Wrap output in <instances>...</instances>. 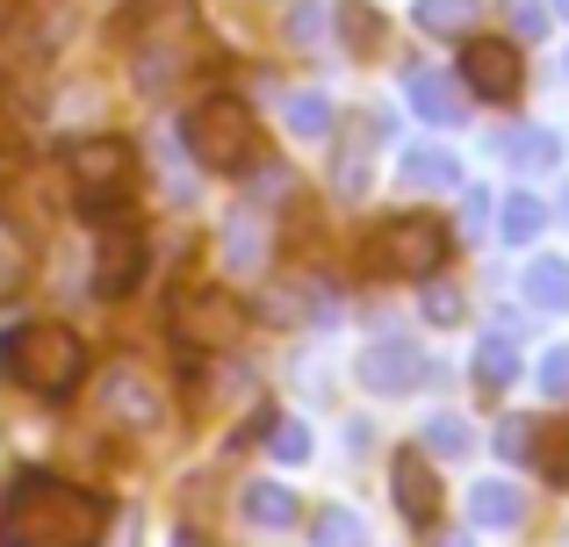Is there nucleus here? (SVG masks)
<instances>
[{
    "instance_id": "f257e3e1",
    "label": "nucleus",
    "mask_w": 569,
    "mask_h": 547,
    "mask_svg": "<svg viewBox=\"0 0 569 547\" xmlns=\"http://www.w3.org/2000/svg\"><path fill=\"white\" fill-rule=\"evenodd\" d=\"M109 505L80 483L22 476L0 505V547H101Z\"/></svg>"
},
{
    "instance_id": "f03ea898",
    "label": "nucleus",
    "mask_w": 569,
    "mask_h": 547,
    "mask_svg": "<svg viewBox=\"0 0 569 547\" xmlns=\"http://www.w3.org/2000/svg\"><path fill=\"white\" fill-rule=\"evenodd\" d=\"M123 43H130V65H138V87H173L202 51L194 0H138L123 14Z\"/></svg>"
},
{
    "instance_id": "7ed1b4c3",
    "label": "nucleus",
    "mask_w": 569,
    "mask_h": 547,
    "mask_svg": "<svg viewBox=\"0 0 569 547\" xmlns=\"http://www.w3.org/2000/svg\"><path fill=\"white\" fill-rule=\"evenodd\" d=\"M0 375L29 396H72L87 382V346H80L72 324H51V317L14 324V332L0 338Z\"/></svg>"
},
{
    "instance_id": "20e7f679",
    "label": "nucleus",
    "mask_w": 569,
    "mask_h": 547,
    "mask_svg": "<svg viewBox=\"0 0 569 547\" xmlns=\"http://www.w3.org/2000/svg\"><path fill=\"white\" fill-rule=\"evenodd\" d=\"M181 144H188L194 166L223 173V181H238V173L260 166V123H252V109L238 94H202L194 101L181 115Z\"/></svg>"
},
{
    "instance_id": "39448f33",
    "label": "nucleus",
    "mask_w": 569,
    "mask_h": 547,
    "mask_svg": "<svg viewBox=\"0 0 569 547\" xmlns=\"http://www.w3.org/2000/svg\"><path fill=\"white\" fill-rule=\"evenodd\" d=\"M144 260H152V245H144L138 216H123V202H116V210H94V281H87V288H94L101 303H123L144 281Z\"/></svg>"
},
{
    "instance_id": "423d86ee",
    "label": "nucleus",
    "mask_w": 569,
    "mask_h": 547,
    "mask_svg": "<svg viewBox=\"0 0 569 547\" xmlns=\"http://www.w3.org/2000/svg\"><path fill=\"white\" fill-rule=\"evenodd\" d=\"M66 181L87 210H116L130 195V181H138V159H130L123 138H80L66 144Z\"/></svg>"
},
{
    "instance_id": "0eeeda50",
    "label": "nucleus",
    "mask_w": 569,
    "mask_h": 547,
    "mask_svg": "<svg viewBox=\"0 0 569 547\" xmlns=\"http://www.w3.org/2000/svg\"><path fill=\"white\" fill-rule=\"evenodd\" d=\"M447 260V224L440 216H389V224L368 239V267L376 274H397V281H418Z\"/></svg>"
},
{
    "instance_id": "6e6552de",
    "label": "nucleus",
    "mask_w": 569,
    "mask_h": 547,
    "mask_svg": "<svg viewBox=\"0 0 569 547\" xmlns=\"http://www.w3.org/2000/svg\"><path fill=\"white\" fill-rule=\"evenodd\" d=\"M94 404H101V418L123 425V433H159V425H167V396H159V375H152L144 361H130V353L101 367Z\"/></svg>"
},
{
    "instance_id": "1a4fd4ad",
    "label": "nucleus",
    "mask_w": 569,
    "mask_h": 547,
    "mask_svg": "<svg viewBox=\"0 0 569 547\" xmlns=\"http://www.w3.org/2000/svg\"><path fill=\"white\" fill-rule=\"evenodd\" d=\"M376 115H339L332 123V195H368V173H376Z\"/></svg>"
},
{
    "instance_id": "9d476101",
    "label": "nucleus",
    "mask_w": 569,
    "mask_h": 547,
    "mask_svg": "<svg viewBox=\"0 0 569 547\" xmlns=\"http://www.w3.org/2000/svg\"><path fill=\"white\" fill-rule=\"evenodd\" d=\"M426 375H432V361L418 353V338H376L361 353V389H376V396H411V389H426Z\"/></svg>"
},
{
    "instance_id": "9b49d317",
    "label": "nucleus",
    "mask_w": 569,
    "mask_h": 547,
    "mask_svg": "<svg viewBox=\"0 0 569 547\" xmlns=\"http://www.w3.org/2000/svg\"><path fill=\"white\" fill-rule=\"evenodd\" d=\"M238 324H246L238 303L217 295V288H181V295H173V332H181L188 346H231Z\"/></svg>"
},
{
    "instance_id": "f8f14e48",
    "label": "nucleus",
    "mask_w": 569,
    "mask_h": 547,
    "mask_svg": "<svg viewBox=\"0 0 569 547\" xmlns=\"http://www.w3.org/2000/svg\"><path fill=\"white\" fill-rule=\"evenodd\" d=\"M461 80L476 87L483 101H512L519 94V43H505V37H476V43H461Z\"/></svg>"
},
{
    "instance_id": "ddd939ff",
    "label": "nucleus",
    "mask_w": 569,
    "mask_h": 547,
    "mask_svg": "<svg viewBox=\"0 0 569 547\" xmlns=\"http://www.w3.org/2000/svg\"><path fill=\"white\" fill-rule=\"evenodd\" d=\"M389 483H397V511H403V519L432 526V511H440V483H432L426 447H403L397 462H389Z\"/></svg>"
},
{
    "instance_id": "4468645a",
    "label": "nucleus",
    "mask_w": 569,
    "mask_h": 547,
    "mask_svg": "<svg viewBox=\"0 0 569 547\" xmlns=\"http://www.w3.org/2000/svg\"><path fill=\"white\" fill-rule=\"evenodd\" d=\"M217 245H223V267H231V274H267V260H274V239H267L260 210H231Z\"/></svg>"
},
{
    "instance_id": "2eb2a0df",
    "label": "nucleus",
    "mask_w": 569,
    "mask_h": 547,
    "mask_svg": "<svg viewBox=\"0 0 569 547\" xmlns=\"http://www.w3.org/2000/svg\"><path fill=\"white\" fill-rule=\"evenodd\" d=\"M403 94H411V109L426 115V123H447V130H455L461 115H469V101H461V87L447 80L440 65H411V72H403Z\"/></svg>"
},
{
    "instance_id": "dca6fc26",
    "label": "nucleus",
    "mask_w": 569,
    "mask_h": 547,
    "mask_svg": "<svg viewBox=\"0 0 569 547\" xmlns=\"http://www.w3.org/2000/svg\"><path fill=\"white\" fill-rule=\"evenodd\" d=\"M498 152L512 159L519 173H541V166H556V159H562V138H556V130H541V123H512L498 138Z\"/></svg>"
},
{
    "instance_id": "f3484780",
    "label": "nucleus",
    "mask_w": 569,
    "mask_h": 547,
    "mask_svg": "<svg viewBox=\"0 0 569 547\" xmlns=\"http://www.w3.org/2000/svg\"><path fill=\"white\" fill-rule=\"evenodd\" d=\"M512 382H519V338L490 332L483 346H476V389H483V396H505Z\"/></svg>"
},
{
    "instance_id": "a211bd4d",
    "label": "nucleus",
    "mask_w": 569,
    "mask_h": 547,
    "mask_svg": "<svg viewBox=\"0 0 569 547\" xmlns=\"http://www.w3.org/2000/svg\"><path fill=\"white\" fill-rule=\"evenodd\" d=\"M332 22H339V37H347V51H353V58H376L382 43H389V22H382L376 8H368V0H339Z\"/></svg>"
},
{
    "instance_id": "6ab92c4d",
    "label": "nucleus",
    "mask_w": 569,
    "mask_h": 547,
    "mask_svg": "<svg viewBox=\"0 0 569 547\" xmlns=\"http://www.w3.org/2000/svg\"><path fill=\"white\" fill-rule=\"evenodd\" d=\"M29 274H37V245H29V231H14L0 216V303H14L29 288Z\"/></svg>"
},
{
    "instance_id": "aec40b11",
    "label": "nucleus",
    "mask_w": 569,
    "mask_h": 547,
    "mask_svg": "<svg viewBox=\"0 0 569 547\" xmlns=\"http://www.w3.org/2000/svg\"><path fill=\"white\" fill-rule=\"evenodd\" d=\"M397 181L403 188H461V166H455V152H440V144H411L403 166H397Z\"/></svg>"
},
{
    "instance_id": "412c9836",
    "label": "nucleus",
    "mask_w": 569,
    "mask_h": 547,
    "mask_svg": "<svg viewBox=\"0 0 569 547\" xmlns=\"http://www.w3.org/2000/svg\"><path fill=\"white\" fill-rule=\"evenodd\" d=\"M469 519L476 526H519V519H527V497H519L512 483L490 476V483H476V490H469Z\"/></svg>"
},
{
    "instance_id": "4be33fe9",
    "label": "nucleus",
    "mask_w": 569,
    "mask_h": 547,
    "mask_svg": "<svg viewBox=\"0 0 569 547\" xmlns=\"http://www.w3.org/2000/svg\"><path fill=\"white\" fill-rule=\"evenodd\" d=\"M519 288H527V303H533V310L562 317V310H569V260H533V267L519 274Z\"/></svg>"
},
{
    "instance_id": "5701e85b",
    "label": "nucleus",
    "mask_w": 569,
    "mask_h": 547,
    "mask_svg": "<svg viewBox=\"0 0 569 547\" xmlns=\"http://www.w3.org/2000/svg\"><path fill=\"white\" fill-rule=\"evenodd\" d=\"M548 231V202L541 195H527V188H519V195H505V210H498V239L505 245H533Z\"/></svg>"
},
{
    "instance_id": "b1692460",
    "label": "nucleus",
    "mask_w": 569,
    "mask_h": 547,
    "mask_svg": "<svg viewBox=\"0 0 569 547\" xmlns=\"http://www.w3.org/2000/svg\"><path fill=\"white\" fill-rule=\"evenodd\" d=\"M238 511H246L252 526H274V534H281V526H296V497L281 490V483H267V476H260V483H246Z\"/></svg>"
},
{
    "instance_id": "393cba45",
    "label": "nucleus",
    "mask_w": 569,
    "mask_h": 547,
    "mask_svg": "<svg viewBox=\"0 0 569 547\" xmlns=\"http://www.w3.org/2000/svg\"><path fill=\"white\" fill-rule=\"evenodd\" d=\"M281 123H289L296 138H332V123H339V115H332V101H325L318 87H296V94L281 101Z\"/></svg>"
},
{
    "instance_id": "a878e982",
    "label": "nucleus",
    "mask_w": 569,
    "mask_h": 547,
    "mask_svg": "<svg viewBox=\"0 0 569 547\" xmlns=\"http://www.w3.org/2000/svg\"><path fill=\"white\" fill-rule=\"evenodd\" d=\"M310 540H318V547H368V526L353 519L347 505H325L318 519H310Z\"/></svg>"
},
{
    "instance_id": "bb28decb",
    "label": "nucleus",
    "mask_w": 569,
    "mask_h": 547,
    "mask_svg": "<svg viewBox=\"0 0 569 547\" xmlns=\"http://www.w3.org/2000/svg\"><path fill=\"white\" fill-rule=\"evenodd\" d=\"M469 418H455V411H440V418H432L426 425V439H418V447H426V454H447V462H455V454H469Z\"/></svg>"
},
{
    "instance_id": "cd10ccee",
    "label": "nucleus",
    "mask_w": 569,
    "mask_h": 547,
    "mask_svg": "<svg viewBox=\"0 0 569 547\" xmlns=\"http://www.w3.org/2000/svg\"><path fill=\"white\" fill-rule=\"evenodd\" d=\"M325 29H332V14H325L318 0H296V8H289V37H296V51H325Z\"/></svg>"
},
{
    "instance_id": "c85d7f7f",
    "label": "nucleus",
    "mask_w": 569,
    "mask_h": 547,
    "mask_svg": "<svg viewBox=\"0 0 569 547\" xmlns=\"http://www.w3.org/2000/svg\"><path fill=\"white\" fill-rule=\"evenodd\" d=\"M533 439H541V425H533V418H505L490 447H498L505 462H533V454H541V447H533Z\"/></svg>"
},
{
    "instance_id": "c756f323",
    "label": "nucleus",
    "mask_w": 569,
    "mask_h": 547,
    "mask_svg": "<svg viewBox=\"0 0 569 547\" xmlns=\"http://www.w3.org/2000/svg\"><path fill=\"white\" fill-rule=\"evenodd\" d=\"M469 14H476V0H418V29H469Z\"/></svg>"
},
{
    "instance_id": "7c9ffc66",
    "label": "nucleus",
    "mask_w": 569,
    "mask_h": 547,
    "mask_svg": "<svg viewBox=\"0 0 569 547\" xmlns=\"http://www.w3.org/2000/svg\"><path fill=\"white\" fill-rule=\"evenodd\" d=\"M267 439H274V462H310V425H296V418H274L267 425Z\"/></svg>"
},
{
    "instance_id": "2f4dec72",
    "label": "nucleus",
    "mask_w": 569,
    "mask_h": 547,
    "mask_svg": "<svg viewBox=\"0 0 569 547\" xmlns=\"http://www.w3.org/2000/svg\"><path fill=\"white\" fill-rule=\"evenodd\" d=\"M505 22H512V43H541L548 8H541V0H505Z\"/></svg>"
},
{
    "instance_id": "473e14b6",
    "label": "nucleus",
    "mask_w": 569,
    "mask_h": 547,
    "mask_svg": "<svg viewBox=\"0 0 569 547\" xmlns=\"http://www.w3.org/2000/svg\"><path fill=\"white\" fill-rule=\"evenodd\" d=\"M426 317H432V324H455V317H461V295L432 281V288H426Z\"/></svg>"
},
{
    "instance_id": "72a5a7b5",
    "label": "nucleus",
    "mask_w": 569,
    "mask_h": 547,
    "mask_svg": "<svg viewBox=\"0 0 569 547\" xmlns=\"http://www.w3.org/2000/svg\"><path fill=\"white\" fill-rule=\"evenodd\" d=\"M541 389H569V346H556V353H548V361H541Z\"/></svg>"
},
{
    "instance_id": "f704fd0d",
    "label": "nucleus",
    "mask_w": 569,
    "mask_h": 547,
    "mask_svg": "<svg viewBox=\"0 0 569 547\" xmlns=\"http://www.w3.org/2000/svg\"><path fill=\"white\" fill-rule=\"evenodd\" d=\"M461 231H469V239H476V231H490V195H469V202H461Z\"/></svg>"
},
{
    "instance_id": "c9c22d12",
    "label": "nucleus",
    "mask_w": 569,
    "mask_h": 547,
    "mask_svg": "<svg viewBox=\"0 0 569 547\" xmlns=\"http://www.w3.org/2000/svg\"><path fill=\"white\" fill-rule=\"evenodd\" d=\"M173 547H217L209 534H194V526H181V534H173Z\"/></svg>"
},
{
    "instance_id": "e433bc0d",
    "label": "nucleus",
    "mask_w": 569,
    "mask_h": 547,
    "mask_svg": "<svg viewBox=\"0 0 569 547\" xmlns=\"http://www.w3.org/2000/svg\"><path fill=\"white\" fill-rule=\"evenodd\" d=\"M8 144H14V123H8V115H0V152H8Z\"/></svg>"
},
{
    "instance_id": "4c0bfd02",
    "label": "nucleus",
    "mask_w": 569,
    "mask_h": 547,
    "mask_svg": "<svg viewBox=\"0 0 569 547\" xmlns=\"http://www.w3.org/2000/svg\"><path fill=\"white\" fill-rule=\"evenodd\" d=\"M440 547H469V540H461V534H455V540H440Z\"/></svg>"
},
{
    "instance_id": "58836bf2",
    "label": "nucleus",
    "mask_w": 569,
    "mask_h": 547,
    "mask_svg": "<svg viewBox=\"0 0 569 547\" xmlns=\"http://www.w3.org/2000/svg\"><path fill=\"white\" fill-rule=\"evenodd\" d=\"M556 14H569V0H556Z\"/></svg>"
},
{
    "instance_id": "ea45409f",
    "label": "nucleus",
    "mask_w": 569,
    "mask_h": 547,
    "mask_svg": "<svg viewBox=\"0 0 569 547\" xmlns=\"http://www.w3.org/2000/svg\"><path fill=\"white\" fill-rule=\"evenodd\" d=\"M562 210H569V188H562Z\"/></svg>"
}]
</instances>
